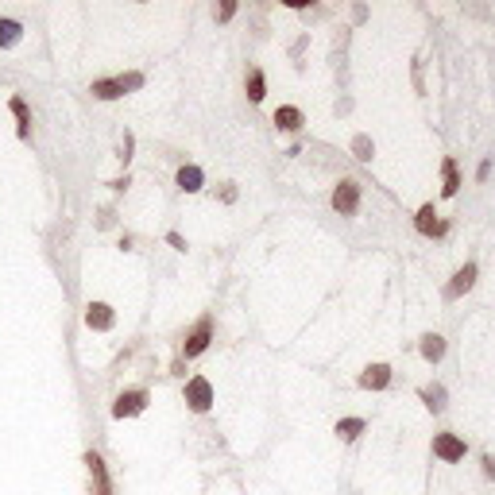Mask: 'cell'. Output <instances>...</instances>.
Returning <instances> with one entry per match:
<instances>
[{
    "label": "cell",
    "instance_id": "cell-14",
    "mask_svg": "<svg viewBox=\"0 0 495 495\" xmlns=\"http://www.w3.org/2000/svg\"><path fill=\"white\" fill-rule=\"evenodd\" d=\"M422 356H426V360H441V356H445V341L437 333L422 337Z\"/></svg>",
    "mask_w": 495,
    "mask_h": 495
},
{
    "label": "cell",
    "instance_id": "cell-18",
    "mask_svg": "<svg viewBox=\"0 0 495 495\" xmlns=\"http://www.w3.org/2000/svg\"><path fill=\"white\" fill-rule=\"evenodd\" d=\"M422 399H426L429 411H441V406H445V391H441V387H426V391H422Z\"/></svg>",
    "mask_w": 495,
    "mask_h": 495
},
{
    "label": "cell",
    "instance_id": "cell-10",
    "mask_svg": "<svg viewBox=\"0 0 495 495\" xmlns=\"http://www.w3.org/2000/svg\"><path fill=\"white\" fill-rule=\"evenodd\" d=\"M418 232H426V236H441L445 232V225L437 221L434 205H422V209H418Z\"/></svg>",
    "mask_w": 495,
    "mask_h": 495
},
{
    "label": "cell",
    "instance_id": "cell-17",
    "mask_svg": "<svg viewBox=\"0 0 495 495\" xmlns=\"http://www.w3.org/2000/svg\"><path fill=\"white\" fill-rule=\"evenodd\" d=\"M445 186H441V190H445V198H453V193H457V186H461V178H457V163L453 159H445Z\"/></svg>",
    "mask_w": 495,
    "mask_h": 495
},
{
    "label": "cell",
    "instance_id": "cell-20",
    "mask_svg": "<svg viewBox=\"0 0 495 495\" xmlns=\"http://www.w3.org/2000/svg\"><path fill=\"white\" fill-rule=\"evenodd\" d=\"M12 112H16V120H20V135H27V124H31V120H27V105L20 101V97H12Z\"/></svg>",
    "mask_w": 495,
    "mask_h": 495
},
{
    "label": "cell",
    "instance_id": "cell-21",
    "mask_svg": "<svg viewBox=\"0 0 495 495\" xmlns=\"http://www.w3.org/2000/svg\"><path fill=\"white\" fill-rule=\"evenodd\" d=\"M353 152H356V159H371V140H368V135H356Z\"/></svg>",
    "mask_w": 495,
    "mask_h": 495
},
{
    "label": "cell",
    "instance_id": "cell-8",
    "mask_svg": "<svg viewBox=\"0 0 495 495\" xmlns=\"http://www.w3.org/2000/svg\"><path fill=\"white\" fill-rule=\"evenodd\" d=\"M112 321H117L112 306H105V302H89V310H85V325H89V329H112Z\"/></svg>",
    "mask_w": 495,
    "mask_h": 495
},
{
    "label": "cell",
    "instance_id": "cell-6",
    "mask_svg": "<svg viewBox=\"0 0 495 495\" xmlns=\"http://www.w3.org/2000/svg\"><path fill=\"white\" fill-rule=\"evenodd\" d=\"M434 453L441 457V461H461V457H464V441L457 434H437Z\"/></svg>",
    "mask_w": 495,
    "mask_h": 495
},
{
    "label": "cell",
    "instance_id": "cell-2",
    "mask_svg": "<svg viewBox=\"0 0 495 495\" xmlns=\"http://www.w3.org/2000/svg\"><path fill=\"white\" fill-rule=\"evenodd\" d=\"M186 403H190V411H209L213 406V387H209V379H202V376H193L190 383H186Z\"/></svg>",
    "mask_w": 495,
    "mask_h": 495
},
{
    "label": "cell",
    "instance_id": "cell-1",
    "mask_svg": "<svg viewBox=\"0 0 495 495\" xmlns=\"http://www.w3.org/2000/svg\"><path fill=\"white\" fill-rule=\"evenodd\" d=\"M143 85L140 74H128V77H109V82H93V97H101V101H112V97H124L128 89Z\"/></svg>",
    "mask_w": 495,
    "mask_h": 495
},
{
    "label": "cell",
    "instance_id": "cell-19",
    "mask_svg": "<svg viewBox=\"0 0 495 495\" xmlns=\"http://www.w3.org/2000/svg\"><path fill=\"white\" fill-rule=\"evenodd\" d=\"M248 97H252V101H263V74L260 70L248 74Z\"/></svg>",
    "mask_w": 495,
    "mask_h": 495
},
{
    "label": "cell",
    "instance_id": "cell-15",
    "mask_svg": "<svg viewBox=\"0 0 495 495\" xmlns=\"http://www.w3.org/2000/svg\"><path fill=\"white\" fill-rule=\"evenodd\" d=\"M337 434H341L344 441L360 437V434H364V418H344V422H337Z\"/></svg>",
    "mask_w": 495,
    "mask_h": 495
},
{
    "label": "cell",
    "instance_id": "cell-16",
    "mask_svg": "<svg viewBox=\"0 0 495 495\" xmlns=\"http://www.w3.org/2000/svg\"><path fill=\"white\" fill-rule=\"evenodd\" d=\"M20 31H24V27H20L16 20H0V47H12V43L20 39Z\"/></svg>",
    "mask_w": 495,
    "mask_h": 495
},
{
    "label": "cell",
    "instance_id": "cell-13",
    "mask_svg": "<svg viewBox=\"0 0 495 495\" xmlns=\"http://www.w3.org/2000/svg\"><path fill=\"white\" fill-rule=\"evenodd\" d=\"M178 186H182L186 193L202 190V170H198V167H182V170H178Z\"/></svg>",
    "mask_w": 495,
    "mask_h": 495
},
{
    "label": "cell",
    "instance_id": "cell-12",
    "mask_svg": "<svg viewBox=\"0 0 495 495\" xmlns=\"http://www.w3.org/2000/svg\"><path fill=\"white\" fill-rule=\"evenodd\" d=\"M275 124L283 128V132H294V128L302 124V112L294 109V105H283V109L275 112Z\"/></svg>",
    "mask_w": 495,
    "mask_h": 495
},
{
    "label": "cell",
    "instance_id": "cell-9",
    "mask_svg": "<svg viewBox=\"0 0 495 495\" xmlns=\"http://www.w3.org/2000/svg\"><path fill=\"white\" fill-rule=\"evenodd\" d=\"M387 383H391V368H387V364H371L360 376V387H368V391H383Z\"/></svg>",
    "mask_w": 495,
    "mask_h": 495
},
{
    "label": "cell",
    "instance_id": "cell-5",
    "mask_svg": "<svg viewBox=\"0 0 495 495\" xmlns=\"http://www.w3.org/2000/svg\"><path fill=\"white\" fill-rule=\"evenodd\" d=\"M143 406H147V391H124L117 403H112V414H117V418H132Z\"/></svg>",
    "mask_w": 495,
    "mask_h": 495
},
{
    "label": "cell",
    "instance_id": "cell-23",
    "mask_svg": "<svg viewBox=\"0 0 495 495\" xmlns=\"http://www.w3.org/2000/svg\"><path fill=\"white\" fill-rule=\"evenodd\" d=\"M484 472H487V476H495V457H484Z\"/></svg>",
    "mask_w": 495,
    "mask_h": 495
},
{
    "label": "cell",
    "instance_id": "cell-7",
    "mask_svg": "<svg viewBox=\"0 0 495 495\" xmlns=\"http://www.w3.org/2000/svg\"><path fill=\"white\" fill-rule=\"evenodd\" d=\"M85 464H89V476H93V495H112L109 487V472H105V461L97 453L85 457Z\"/></svg>",
    "mask_w": 495,
    "mask_h": 495
},
{
    "label": "cell",
    "instance_id": "cell-11",
    "mask_svg": "<svg viewBox=\"0 0 495 495\" xmlns=\"http://www.w3.org/2000/svg\"><path fill=\"white\" fill-rule=\"evenodd\" d=\"M472 283H476V267L468 263V267H461V271L453 275V283H449V290H445V294H449V298H457V294H464Z\"/></svg>",
    "mask_w": 495,
    "mask_h": 495
},
{
    "label": "cell",
    "instance_id": "cell-3",
    "mask_svg": "<svg viewBox=\"0 0 495 495\" xmlns=\"http://www.w3.org/2000/svg\"><path fill=\"white\" fill-rule=\"evenodd\" d=\"M356 205H360V186H356L353 178H344L333 190V209L337 213H356Z\"/></svg>",
    "mask_w": 495,
    "mask_h": 495
},
{
    "label": "cell",
    "instance_id": "cell-22",
    "mask_svg": "<svg viewBox=\"0 0 495 495\" xmlns=\"http://www.w3.org/2000/svg\"><path fill=\"white\" fill-rule=\"evenodd\" d=\"M232 12H236V4H232V0H228V4H221L217 20H232Z\"/></svg>",
    "mask_w": 495,
    "mask_h": 495
},
{
    "label": "cell",
    "instance_id": "cell-4",
    "mask_svg": "<svg viewBox=\"0 0 495 495\" xmlns=\"http://www.w3.org/2000/svg\"><path fill=\"white\" fill-rule=\"evenodd\" d=\"M209 333H213V321H209V318H202L198 325H193V333L182 341V353H186V356L205 353V348H209Z\"/></svg>",
    "mask_w": 495,
    "mask_h": 495
}]
</instances>
